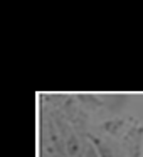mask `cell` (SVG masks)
<instances>
[{
	"mask_svg": "<svg viewBox=\"0 0 143 157\" xmlns=\"http://www.w3.org/2000/svg\"><path fill=\"white\" fill-rule=\"evenodd\" d=\"M126 157H143V125H135L123 137Z\"/></svg>",
	"mask_w": 143,
	"mask_h": 157,
	"instance_id": "cell-1",
	"label": "cell"
},
{
	"mask_svg": "<svg viewBox=\"0 0 143 157\" xmlns=\"http://www.w3.org/2000/svg\"><path fill=\"white\" fill-rule=\"evenodd\" d=\"M64 155L66 157H82V147L79 142L78 133L72 130L68 137L64 139Z\"/></svg>",
	"mask_w": 143,
	"mask_h": 157,
	"instance_id": "cell-2",
	"label": "cell"
},
{
	"mask_svg": "<svg viewBox=\"0 0 143 157\" xmlns=\"http://www.w3.org/2000/svg\"><path fill=\"white\" fill-rule=\"evenodd\" d=\"M88 140H91L93 144H94L96 150H98L99 157H118L116 155V152L111 149V147L108 145V144L105 142V140H101L99 137L96 135H91V133H88Z\"/></svg>",
	"mask_w": 143,
	"mask_h": 157,
	"instance_id": "cell-3",
	"label": "cell"
},
{
	"mask_svg": "<svg viewBox=\"0 0 143 157\" xmlns=\"http://www.w3.org/2000/svg\"><path fill=\"white\" fill-rule=\"evenodd\" d=\"M123 125H125V120H123V118H111V120L103 122L101 123V128H103V132H106L108 135L116 137V135H118V132L123 128Z\"/></svg>",
	"mask_w": 143,
	"mask_h": 157,
	"instance_id": "cell-4",
	"label": "cell"
},
{
	"mask_svg": "<svg viewBox=\"0 0 143 157\" xmlns=\"http://www.w3.org/2000/svg\"><path fill=\"white\" fill-rule=\"evenodd\" d=\"M78 100L81 103H84V105L88 106V108H91V110H96V108H99V106L103 105V101L99 98H96L94 95H88V93H79Z\"/></svg>",
	"mask_w": 143,
	"mask_h": 157,
	"instance_id": "cell-5",
	"label": "cell"
},
{
	"mask_svg": "<svg viewBox=\"0 0 143 157\" xmlns=\"http://www.w3.org/2000/svg\"><path fill=\"white\" fill-rule=\"evenodd\" d=\"M82 157H99L98 150H96L94 144L91 140H86L84 147H82Z\"/></svg>",
	"mask_w": 143,
	"mask_h": 157,
	"instance_id": "cell-6",
	"label": "cell"
}]
</instances>
